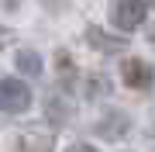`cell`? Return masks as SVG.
<instances>
[{
    "label": "cell",
    "mask_w": 155,
    "mask_h": 152,
    "mask_svg": "<svg viewBox=\"0 0 155 152\" xmlns=\"http://www.w3.org/2000/svg\"><path fill=\"white\" fill-rule=\"evenodd\" d=\"M31 107V86L24 79H14V76H4L0 79V111L7 114H21Z\"/></svg>",
    "instance_id": "obj_1"
},
{
    "label": "cell",
    "mask_w": 155,
    "mask_h": 152,
    "mask_svg": "<svg viewBox=\"0 0 155 152\" xmlns=\"http://www.w3.org/2000/svg\"><path fill=\"white\" fill-rule=\"evenodd\" d=\"M145 17H148V4H145V0H114V7H110V21L121 31L141 28Z\"/></svg>",
    "instance_id": "obj_2"
},
{
    "label": "cell",
    "mask_w": 155,
    "mask_h": 152,
    "mask_svg": "<svg viewBox=\"0 0 155 152\" xmlns=\"http://www.w3.org/2000/svg\"><path fill=\"white\" fill-rule=\"evenodd\" d=\"M121 79L131 86V90H148L152 79H155V69H152L145 59H124V66H121Z\"/></svg>",
    "instance_id": "obj_3"
},
{
    "label": "cell",
    "mask_w": 155,
    "mask_h": 152,
    "mask_svg": "<svg viewBox=\"0 0 155 152\" xmlns=\"http://www.w3.org/2000/svg\"><path fill=\"white\" fill-rule=\"evenodd\" d=\"M14 152H52V135H21Z\"/></svg>",
    "instance_id": "obj_4"
},
{
    "label": "cell",
    "mask_w": 155,
    "mask_h": 152,
    "mask_svg": "<svg viewBox=\"0 0 155 152\" xmlns=\"http://www.w3.org/2000/svg\"><path fill=\"white\" fill-rule=\"evenodd\" d=\"M17 69H21L24 76H38V73H41V59H38V52H31V49H17Z\"/></svg>",
    "instance_id": "obj_5"
},
{
    "label": "cell",
    "mask_w": 155,
    "mask_h": 152,
    "mask_svg": "<svg viewBox=\"0 0 155 152\" xmlns=\"http://www.w3.org/2000/svg\"><path fill=\"white\" fill-rule=\"evenodd\" d=\"M86 42H90V45H100V52H117V49H124L121 42L107 38V35L100 31V28H90V31H86Z\"/></svg>",
    "instance_id": "obj_6"
},
{
    "label": "cell",
    "mask_w": 155,
    "mask_h": 152,
    "mask_svg": "<svg viewBox=\"0 0 155 152\" xmlns=\"http://www.w3.org/2000/svg\"><path fill=\"white\" fill-rule=\"evenodd\" d=\"M69 152H97V149H93V145H72Z\"/></svg>",
    "instance_id": "obj_7"
},
{
    "label": "cell",
    "mask_w": 155,
    "mask_h": 152,
    "mask_svg": "<svg viewBox=\"0 0 155 152\" xmlns=\"http://www.w3.org/2000/svg\"><path fill=\"white\" fill-rule=\"evenodd\" d=\"M148 38H152V42H155V24H152V28H148Z\"/></svg>",
    "instance_id": "obj_8"
},
{
    "label": "cell",
    "mask_w": 155,
    "mask_h": 152,
    "mask_svg": "<svg viewBox=\"0 0 155 152\" xmlns=\"http://www.w3.org/2000/svg\"><path fill=\"white\" fill-rule=\"evenodd\" d=\"M145 4H155V0H145Z\"/></svg>",
    "instance_id": "obj_9"
}]
</instances>
